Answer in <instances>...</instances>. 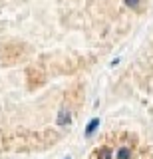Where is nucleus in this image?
<instances>
[{
  "instance_id": "nucleus-1",
  "label": "nucleus",
  "mask_w": 153,
  "mask_h": 159,
  "mask_svg": "<svg viewBox=\"0 0 153 159\" xmlns=\"http://www.w3.org/2000/svg\"><path fill=\"white\" fill-rule=\"evenodd\" d=\"M72 121V113H70V109H60V113H58V117H56V123L60 127H64V125H68V123Z\"/></svg>"
},
{
  "instance_id": "nucleus-2",
  "label": "nucleus",
  "mask_w": 153,
  "mask_h": 159,
  "mask_svg": "<svg viewBox=\"0 0 153 159\" xmlns=\"http://www.w3.org/2000/svg\"><path fill=\"white\" fill-rule=\"evenodd\" d=\"M97 127H100V117H93L92 121L88 123V127H86V137H92Z\"/></svg>"
},
{
  "instance_id": "nucleus-3",
  "label": "nucleus",
  "mask_w": 153,
  "mask_h": 159,
  "mask_svg": "<svg viewBox=\"0 0 153 159\" xmlns=\"http://www.w3.org/2000/svg\"><path fill=\"white\" fill-rule=\"evenodd\" d=\"M129 157H131V149L125 147V145L119 147V149L115 151V159H129Z\"/></svg>"
},
{
  "instance_id": "nucleus-4",
  "label": "nucleus",
  "mask_w": 153,
  "mask_h": 159,
  "mask_svg": "<svg viewBox=\"0 0 153 159\" xmlns=\"http://www.w3.org/2000/svg\"><path fill=\"white\" fill-rule=\"evenodd\" d=\"M100 159H111V149L110 147H103L100 151Z\"/></svg>"
},
{
  "instance_id": "nucleus-5",
  "label": "nucleus",
  "mask_w": 153,
  "mask_h": 159,
  "mask_svg": "<svg viewBox=\"0 0 153 159\" xmlns=\"http://www.w3.org/2000/svg\"><path fill=\"white\" fill-rule=\"evenodd\" d=\"M123 2H125L129 8H137V6H139V0H123Z\"/></svg>"
},
{
  "instance_id": "nucleus-6",
  "label": "nucleus",
  "mask_w": 153,
  "mask_h": 159,
  "mask_svg": "<svg viewBox=\"0 0 153 159\" xmlns=\"http://www.w3.org/2000/svg\"><path fill=\"white\" fill-rule=\"evenodd\" d=\"M64 159H72V157H64Z\"/></svg>"
}]
</instances>
